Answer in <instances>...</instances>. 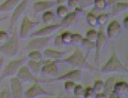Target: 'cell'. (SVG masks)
I'll return each mask as SVG.
<instances>
[{"instance_id":"cell-1","label":"cell","mask_w":128,"mask_h":98,"mask_svg":"<svg viewBox=\"0 0 128 98\" xmlns=\"http://www.w3.org/2000/svg\"><path fill=\"white\" fill-rule=\"evenodd\" d=\"M57 63H62L64 64L68 65L72 67L74 69H78L80 70H88L89 72H93L96 70L97 68L90 64L87 61V58L84 57L80 48L77 47L74 53L67 58H62L57 61Z\"/></svg>"},{"instance_id":"cell-2","label":"cell","mask_w":128,"mask_h":98,"mask_svg":"<svg viewBox=\"0 0 128 98\" xmlns=\"http://www.w3.org/2000/svg\"><path fill=\"white\" fill-rule=\"evenodd\" d=\"M18 32L14 30L8 40L0 46V54L8 58L16 57L19 53L20 45Z\"/></svg>"},{"instance_id":"cell-3","label":"cell","mask_w":128,"mask_h":98,"mask_svg":"<svg viewBox=\"0 0 128 98\" xmlns=\"http://www.w3.org/2000/svg\"><path fill=\"white\" fill-rule=\"evenodd\" d=\"M103 73H127L126 68L116 53L115 48H113L112 54L101 70Z\"/></svg>"},{"instance_id":"cell-4","label":"cell","mask_w":128,"mask_h":98,"mask_svg":"<svg viewBox=\"0 0 128 98\" xmlns=\"http://www.w3.org/2000/svg\"><path fill=\"white\" fill-rule=\"evenodd\" d=\"M26 59L24 58L20 59L13 60L10 62L3 70L1 75L0 76V83L8 78H12L17 73L22 65L24 64Z\"/></svg>"},{"instance_id":"cell-5","label":"cell","mask_w":128,"mask_h":98,"mask_svg":"<svg viewBox=\"0 0 128 98\" xmlns=\"http://www.w3.org/2000/svg\"><path fill=\"white\" fill-rule=\"evenodd\" d=\"M39 21L32 20L27 15L24 16L21 22L18 36L20 40H24L29 38L35 28L40 24Z\"/></svg>"},{"instance_id":"cell-6","label":"cell","mask_w":128,"mask_h":98,"mask_svg":"<svg viewBox=\"0 0 128 98\" xmlns=\"http://www.w3.org/2000/svg\"><path fill=\"white\" fill-rule=\"evenodd\" d=\"M30 0H22L13 11L10 22L9 30L11 33L14 32V27L27 10Z\"/></svg>"},{"instance_id":"cell-7","label":"cell","mask_w":128,"mask_h":98,"mask_svg":"<svg viewBox=\"0 0 128 98\" xmlns=\"http://www.w3.org/2000/svg\"><path fill=\"white\" fill-rule=\"evenodd\" d=\"M52 38V36L47 37H33L29 41L27 45V49L28 51L31 50H44L48 46Z\"/></svg>"},{"instance_id":"cell-8","label":"cell","mask_w":128,"mask_h":98,"mask_svg":"<svg viewBox=\"0 0 128 98\" xmlns=\"http://www.w3.org/2000/svg\"><path fill=\"white\" fill-rule=\"evenodd\" d=\"M108 37L106 34L105 33L103 26H100L99 32H98V36L97 40L95 42V62L96 64H99V62L101 54L102 53L103 49L107 44Z\"/></svg>"},{"instance_id":"cell-9","label":"cell","mask_w":128,"mask_h":98,"mask_svg":"<svg viewBox=\"0 0 128 98\" xmlns=\"http://www.w3.org/2000/svg\"><path fill=\"white\" fill-rule=\"evenodd\" d=\"M25 98H38L39 97H49L54 94L44 89L38 82L33 83L32 87L24 92Z\"/></svg>"},{"instance_id":"cell-10","label":"cell","mask_w":128,"mask_h":98,"mask_svg":"<svg viewBox=\"0 0 128 98\" xmlns=\"http://www.w3.org/2000/svg\"><path fill=\"white\" fill-rule=\"evenodd\" d=\"M16 75L17 78L22 83H34L38 82L36 77L29 69V68L24 64L20 68Z\"/></svg>"},{"instance_id":"cell-11","label":"cell","mask_w":128,"mask_h":98,"mask_svg":"<svg viewBox=\"0 0 128 98\" xmlns=\"http://www.w3.org/2000/svg\"><path fill=\"white\" fill-rule=\"evenodd\" d=\"M82 77H83V73L82 70L78 69H74L66 73L65 74L62 75L61 76L57 77L55 79H51L49 82H67L72 81L74 82H78L82 80Z\"/></svg>"},{"instance_id":"cell-12","label":"cell","mask_w":128,"mask_h":98,"mask_svg":"<svg viewBox=\"0 0 128 98\" xmlns=\"http://www.w3.org/2000/svg\"><path fill=\"white\" fill-rule=\"evenodd\" d=\"M10 91L12 98H22L24 90L22 83L17 77H12L10 79Z\"/></svg>"},{"instance_id":"cell-13","label":"cell","mask_w":128,"mask_h":98,"mask_svg":"<svg viewBox=\"0 0 128 98\" xmlns=\"http://www.w3.org/2000/svg\"><path fill=\"white\" fill-rule=\"evenodd\" d=\"M62 26L60 24H52V25H48L42 28L39 29V30L36 31V32H32L30 35V37H47L50 36L51 34L54 32H57V30L61 28Z\"/></svg>"},{"instance_id":"cell-14","label":"cell","mask_w":128,"mask_h":98,"mask_svg":"<svg viewBox=\"0 0 128 98\" xmlns=\"http://www.w3.org/2000/svg\"><path fill=\"white\" fill-rule=\"evenodd\" d=\"M58 63L56 61H52L42 65L40 73L46 76L55 77L58 74Z\"/></svg>"},{"instance_id":"cell-15","label":"cell","mask_w":128,"mask_h":98,"mask_svg":"<svg viewBox=\"0 0 128 98\" xmlns=\"http://www.w3.org/2000/svg\"><path fill=\"white\" fill-rule=\"evenodd\" d=\"M68 52L59 50H53L52 48H45L42 50V54L43 58L48 60H52L53 61H57L64 58Z\"/></svg>"},{"instance_id":"cell-16","label":"cell","mask_w":128,"mask_h":98,"mask_svg":"<svg viewBox=\"0 0 128 98\" xmlns=\"http://www.w3.org/2000/svg\"><path fill=\"white\" fill-rule=\"evenodd\" d=\"M122 28L117 21L114 20L108 26L107 28V36L109 40H114L117 38L120 34Z\"/></svg>"},{"instance_id":"cell-17","label":"cell","mask_w":128,"mask_h":98,"mask_svg":"<svg viewBox=\"0 0 128 98\" xmlns=\"http://www.w3.org/2000/svg\"><path fill=\"white\" fill-rule=\"evenodd\" d=\"M56 4L54 1H42L36 2L33 6V9L36 13L45 12L47 10L54 7Z\"/></svg>"},{"instance_id":"cell-18","label":"cell","mask_w":128,"mask_h":98,"mask_svg":"<svg viewBox=\"0 0 128 98\" xmlns=\"http://www.w3.org/2000/svg\"><path fill=\"white\" fill-rule=\"evenodd\" d=\"M78 15L76 12H69L64 18L62 19L60 23L62 27L70 28L73 27L76 23L78 20Z\"/></svg>"},{"instance_id":"cell-19","label":"cell","mask_w":128,"mask_h":98,"mask_svg":"<svg viewBox=\"0 0 128 98\" xmlns=\"http://www.w3.org/2000/svg\"><path fill=\"white\" fill-rule=\"evenodd\" d=\"M22 0H6L0 5V12H8L14 11Z\"/></svg>"},{"instance_id":"cell-20","label":"cell","mask_w":128,"mask_h":98,"mask_svg":"<svg viewBox=\"0 0 128 98\" xmlns=\"http://www.w3.org/2000/svg\"><path fill=\"white\" fill-rule=\"evenodd\" d=\"M128 10L127 2H117L112 6V15L117 16L122 14Z\"/></svg>"},{"instance_id":"cell-21","label":"cell","mask_w":128,"mask_h":98,"mask_svg":"<svg viewBox=\"0 0 128 98\" xmlns=\"http://www.w3.org/2000/svg\"><path fill=\"white\" fill-rule=\"evenodd\" d=\"M42 65L43 64L42 62H36L29 60L27 62V66L33 74H38L40 73Z\"/></svg>"},{"instance_id":"cell-22","label":"cell","mask_w":128,"mask_h":98,"mask_svg":"<svg viewBox=\"0 0 128 98\" xmlns=\"http://www.w3.org/2000/svg\"><path fill=\"white\" fill-rule=\"evenodd\" d=\"M128 91V84L126 82L120 81L117 82L115 83L114 88V91L113 92H115L120 95L127 93Z\"/></svg>"},{"instance_id":"cell-23","label":"cell","mask_w":128,"mask_h":98,"mask_svg":"<svg viewBox=\"0 0 128 98\" xmlns=\"http://www.w3.org/2000/svg\"><path fill=\"white\" fill-rule=\"evenodd\" d=\"M115 83V79L114 77L109 78L106 80V83H104V89L103 93L107 96H109L114 91V88Z\"/></svg>"},{"instance_id":"cell-24","label":"cell","mask_w":128,"mask_h":98,"mask_svg":"<svg viewBox=\"0 0 128 98\" xmlns=\"http://www.w3.org/2000/svg\"><path fill=\"white\" fill-rule=\"evenodd\" d=\"M27 58H29V60H33L36 62H42V52L39 50H31L29 51L27 54Z\"/></svg>"},{"instance_id":"cell-25","label":"cell","mask_w":128,"mask_h":98,"mask_svg":"<svg viewBox=\"0 0 128 98\" xmlns=\"http://www.w3.org/2000/svg\"><path fill=\"white\" fill-rule=\"evenodd\" d=\"M56 15L53 12L50 11H46L42 16V20L46 24H50L54 21Z\"/></svg>"},{"instance_id":"cell-26","label":"cell","mask_w":128,"mask_h":98,"mask_svg":"<svg viewBox=\"0 0 128 98\" xmlns=\"http://www.w3.org/2000/svg\"><path fill=\"white\" fill-rule=\"evenodd\" d=\"M69 13V9L66 6H60L56 10L57 16L63 19Z\"/></svg>"},{"instance_id":"cell-27","label":"cell","mask_w":128,"mask_h":98,"mask_svg":"<svg viewBox=\"0 0 128 98\" xmlns=\"http://www.w3.org/2000/svg\"><path fill=\"white\" fill-rule=\"evenodd\" d=\"M86 20L88 24L91 27H94L98 25L97 17L92 13L90 12L88 14V15L86 16Z\"/></svg>"},{"instance_id":"cell-28","label":"cell","mask_w":128,"mask_h":98,"mask_svg":"<svg viewBox=\"0 0 128 98\" xmlns=\"http://www.w3.org/2000/svg\"><path fill=\"white\" fill-rule=\"evenodd\" d=\"M93 88L94 89V92H96V94L104 92V83L101 80H98L95 81Z\"/></svg>"},{"instance_id":"cell-29","label":"cell","mask_w":128,"mask_h":98,"mask_svg":"<svg viewBox=\"0 0 128 98\" xmlns=\"http://www.w3.org/2000/svg\"><path fill=\"white\" fill-rule=\"evenodd\" d=\"M83 37L79 34H73L71 44L77 46H81L83 40Z\"/></svg>"},{"instance_id":"cell-30","label":"cell","mask_w":128,"mask_h":98,"mask_svg":"<svg viewBox=\"0 0 128 98\" xmlns=\"http://www.w3.org/2000/svg\"><path fill=\"white\" fill-rule=\"evenodd\" d=\"M72 35H73V34L67 32H63V34H61L62 40L64 45H68L71 44Z\"/></svg>"},{"instance_id":"cell-31","label":"cell","mask_w":128,"mask_h":98,"mask_svg":"<svg viewBox=\"0 0 128 98\" xmlns=\"http://www.w3.org/2000/svg\"><path fill=\"white\" fill-rule=\"evenodd\" d=\"M84 48L87 50L91 51V50H95V43L94 42H91V41L88 40L87 38H83V42H82V45Z\"/></svg>"},{"instance_id":"cell-32","label":"cell","mask_w":128,"mask_h":98,"mask_svg":"<svg viewBox=\"0 0 128 98\" xmlns=\"http://www.w3.org/2000/svg\"><path fill=\"white\" fill-rule=\"evenodd\" d=\"M84 89L81 84H77L73 90V94L77 98H83Z\"/></svg>"},{"instance_id":"cell-33","label":"cell","mask_w":128,"mask_h":98,"mask_svg":"<svg viewBox=\"0 0 128 98\" xmlns=\"http://www.w3.org/2000/svg\"><path fill=\"white\" fill-rule=\"evenodd\" d=\"M109 15L108 14H106V13H103V14H100V15L97 17L98 19V25H100V26H103L106 24L108 21L109 20Z\"/></svg>"},{"instance_id":"cell-34","label":"cell","mask_w":128,"mask_h":98,"mask_svg":"<svg viewBox=\"0 0 128 98\" xmlns=\"http://www.w3.org/2000/svg\"><path fill=\"white\" fill-rule=\"evenodd\" d=\"M93 6L98 10H103L108 6L107 0H94Z\"/></svg>"},{"instance_id":"cell-35","label":"cell","mask_w":128,"mask_h":98,"mask_svg":"<svg viewBox=\"0 0 128 98\" xmlns=\"http://www.w3.org/2000/svg\"><path fill=\"white\" fill-rule=\"evenodd\" d=\"M98 36V32H96L94 30H90L88 31L86 33V38L88 40L91 41V42H96Z\"/></svg>"},{"instance_id":"cell-36","label":"cell","mask_w":128,"mask_h":98,"mask_svg":"<svg viewBox=\"0 0 128 98\" xmlns=\"http://www.w3.org/2000/svg\"><path fill=\"white\" fill-rule=\"evenodd\" d=\"M96 92H94L93 87H88L84 89V94L83 98H94Z\"/></svg>"},{"instance_id":"cell-37","label":"cell","mask_w":128,"mask_h":98,"mask_svg":"<svg viewBox=\"0 0 128 98\" xmlns=\"http://www.w3.org/2000/svg\"><path fill=\"white\" fill-rule=\"evenodd\" d=\"M76 85V84L74 82L67 81L64 82V90L66 92L69 93H73L74 89Z\"/></svg>"},{"instance_id":"cell-38","label":"cell","mask_w":128,"mask_h":98,"mask_svg":"<svg viewBox=\"0 0 128 98\" xmlns=\"http://www.w3.org/2000/svg\"><path fill=\"white\" fill-rule=\"evenodd\" d=\"M94 5V0H79V6L82 8H87Z\"/></svg>"},{"instance_id":"cell-39","label":"cell","mask_w":128,"mask_h":98,"mask_svg":"<svg viewBox=\"0 0 128 98\" xmlns=\"http://www.w3.org/2000/svg\"><path fill=\"white\" fill-rule=\"evenodd\" d=\"M10 35L7 32L4 30H0V44H4L10 38Z\"/></svg>"},{"instance_id":"cell-40","label":"cell","mask_w":128,"mask_h":98,"mask_svg":"<svg viewBox=\"0 0 128 98\" xmlns=\"http://www.w3.org/2000/svg\"><path fill=\"white\" fill-rule=\"evenodd\" d=\"M67 4L68 9L74 10L79 6V0H68Z\"/></svg>"},{"instance_id":"cell-41","label":"cell","mask_w":128,"mask_h":98,"mask_svg":"<svg viewBox=\"0 0 128 98\" xmlns=\"http://www.w3.org/2000/svg\"><path fill=\"white\" fill-rule=\"evenodd\" d=\"M0 98H12L11 91L8 89H3L0 91Z\"/></svg>"},{"instance_id":"cell-42","label":"cell","mask_w":128,"mask_h":98,"mask_svg":"<svg viewBox=\"0 0 128 98\" xmlns=\"http://www.w3.org/2000/svg\"><path fill=\"white\" fill-rule=\"evenodd\" d=\"M54 45L56 46L57 47H62L63 46H64L62 40L61 35L57 36L55 37L54 40Z\"/></svg>"},{"instance_id":"cell-43","label":"cell","mask_w":128,"mask_h":98,"mask_svg":"<svg viewBox=\"0 0 128 98\" xmlns=\"http://www.w3.org/2000/svg\"><path fill=\"white\" fill-rule=\"evenodd\" d=\"M107 95L104 93H99V94H96L94 98H107Z\"/></svg>"},{"instance_id":"cell-44","label":"cell","mask_w":128,"mask_h":98,"mask_svg":"<svg viewBox=\"0 0 128 98\" xmlns=\"http://www.w3.org/2000/svg\"><path fill=\"white\" fill-rule=\"evenodd\" d=\"M74 10V12H76L78 16L83 12V8H82L80 7V6H78V7L76 8Z\"/></svg>"},{"instance_id":"cell-45","label":"cell","mask_w":128,"mask_h":98,"mask_svg":"<svg viewBox=\"0 0 128 98\" xmlns=\"http://www.w3.org/2000/svg\"><path fill=\"white\" fill-rule=\"evenodd\" d=\"M118 0H108L107 4L108 6H113L114 4H116L118 2Z\"/></svg>"},{"instance_id":"cell-46","label":"cell","mask_w":128,"mask_h":98,"mask_svg":"<svg viewBox=\"0 0 128 98\" xmlns=\"http://www.w3.org/2000/svg\"><path fill=\"white\" fill-rule=\"evenodd\" d=\"M123 26H124V28L126 30L128 29V17H126L124 18V19L123 21Z\"/></svg>"},{"instance_id":"cell-47","label":"cell","mask_w":128,"mask_h":98,"mask_svg":"<svg viewBox=\"0 0 128 98\" xmlns=\"http://www.w3.org/2000/svg\"><path fill=\"white\" fill-rule=\"evenodd\" d=\"M56 4H60V6H65V4H66L67 2H68V0H56Z\"/></svg>"},{"instance_id":"cell-48","label":"cell","mask_w":128,"mask_h":98,"mask_svg":"<svg viewBox=\"0 0 128 98\" xmlns=\"http://www.w3.org/2000/svg\"><path fill=\"white\" fill-rule=\"evenodd\" d=\"M109 98H120V97L118 94H116L114 92H112L109 95Z\"/></svg>"},{"instance_id":"cell-49","label":"cell","mask_w":128,"mask_h":98,"mask_svg":"<svg viewBox=\"0 0 128 98\" xmlns=\"http://www.w3.org/2000/svg\"><path fill=\"white\" fill-rule=\"evenodd\" d=\"M4 58H0V72H1V70H2L3 66H4Z\"/></svg>"},{"instance_id":"cell-50","label":"cell","mask_w":128,"mask_h":98,"mask_svg":"<svg viewBox=\"0 0 128 98\" xmlns=\"http://www.w3.org/2000/svg\"><path fill=\"white\" fill-rule=\"evenodd\" d=\"M7 17H0V22H4V20H6L7 18Z\"/></svg>"},{"instance_id":"cell-51","label":"cell","mask_w":128,"mask_h":98,"mask_svg":"<svg viewBox=\"0 0 128 98\" xmlns=\"http://www.w3.org/2000/svg\"><path fill=\"white\" fill-rule=\"evenodd\" d=\"M68 98V97H62V96H60V97H57V98Z\"/></svg>"}]
</instances>
